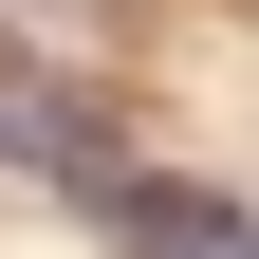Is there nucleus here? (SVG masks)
Wrapping results in <instances>:
<instances>
[{
    "mask_svg": "<svg viewBox=\"0 0 259 259\" xmlns=\"http://www.w3.org/2000/svg\"><path fill=\"white\" fill-rule=\"evenodd\" d=\"M93 222H111L130 259H259V222H241V204H167V185H148V167H130V185H111V204H93Z\"/></svg>",
    "mask_w": 259,
    "mask_h": 259,
    "instance_id": "2",
    "label": "nucleus"
},
{
    "mask_svg": "<svg viewBox=\"0 0 259 259\" xmlns=\"http://www.w3.org/2000/svg\"><path fill=\"white\" fill-rule=\"evenodd\" d=\"M0 148H19V167H37L56 204H111V185L148 167L111 93H74V74H19V56H0Z\"/></svg>",
    "mask_w": 259,
    "mask_h": 259,
    "instance_id": "1",
    "label": "nucleus"
}]
</instances>
